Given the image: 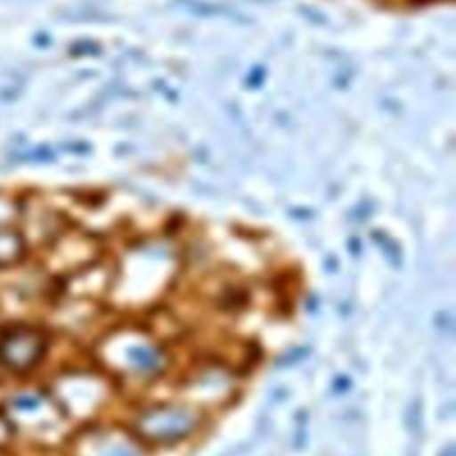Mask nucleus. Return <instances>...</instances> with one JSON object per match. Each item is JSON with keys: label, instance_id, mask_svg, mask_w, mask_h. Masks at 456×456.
I'll return each mask as SVG.
<instances>
[{"label": "nucleus", "instance_id": "1", "mask_svg": "<svg viewBox=\"0 0 456 456\" xmlns=\"http://www.w3.org/2000/svg\"><path fill=\"white\" fill-rule=\"evenodd\" d=\"M45 353V337L28 326H16L0 337V362L11 370L34 367Z\"/></svg>", "mask_w": 456, "mask_h": 456}, {"label": "nucleus", "instance_id": "2", "mask_svg": "<svg viewBox=\"0 0 456 456\" xmlns=\"http://www.w3.org/2000/svg\"><path fill=\"white\" fill-rule=\"evenodd\" d=\"M25 253L23 235L14 226L0 228V267L16 264Z\"/></svg>", "mask_w": 456, "mask_h": 456}, {"label": "nucleus", "instance_id": "3", "mask_svg": "<svg viewBox=\"0 0 456 456\" xmlns=\"http://www.w3.org/2000/svg\"><path fill=\"white\" fill-rule=\"evenodd\" d=\"M18 214H20V203L7 194H0V228L12 226Z\"/></svg>", "mask_w": 456, "mask_h": 456}]
</instances>
